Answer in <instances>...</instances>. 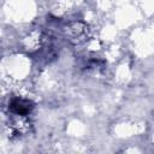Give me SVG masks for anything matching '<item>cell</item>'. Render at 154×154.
<instances>
[{
	"label": "cell",
	"mask_w": 154,
	"mask_h": 154,
	"mask_svg": "<svg viewBox=\"0 0 154 154\" xmlns=\"http://www.w3.org/2000/svg\"><path fill=\"white\" fill-rule=\"evenodd\" d=\"M34 108V105L30 100L23 99V97H13L8 103V109L11 113L18 117H25L28 116L31 109Z\"/></svg>",
	"instance_id": "cell-1"
}]
</instances>
